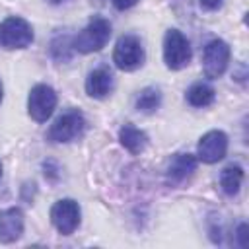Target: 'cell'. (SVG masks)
Segmentation results:
<instances>
[{
    "label": "cell",
    "instance_id": "13",
    "mask_svg": "<svg viewBox=\"0 0 249 249\" xmlns=\"http://www.w3.org/2000/svg\"><path fill=\"white\" fill-rule=\"evenodd\" d=\"M119 140L130 154H140L148 144V134L132 124H124L119 130Z\"/></svg>",
    "mask_w": 249,
    "mask_h": 249
},
{
    "label": "cell",
    "instance_id": "15",
    "mask_svg": "<svg viewBox=\"0 0 249 249\" xmlns=\"http://www.w3.org/2000/svg\"><path fill=\"white\" fill-rule=\"evenodd\" d=\"M216 97V91L210 84H204V82H196L189 88L187 91V101L193 105V107H208Z\"/></svg>",
    "mask_w": 249,
    "mask_h": 249
},
{
    "label": "cell",
    "instance_id": "10",
    "mask_svg": "<svg viewBox=\"0 0 249 249\" xmlns=\"http://www.w3.org/2000/svg\"><path fill=\"white\" fill-rule=\"evenodd\" d=\"M23 233V212L18 206L0 210V243H14Z\"/></svg>",
    "mask_w": 249,
    "mask_h": 249
},
{
    "label": "cell",
    "instance_id": "2",
    "mask_svg": "<svg viewBox=\"0 0 249 249\" xmlns=\"http://www.w3.org/2000/svg\"><path fill=\"white\" fill-rule=\"evenodd\" d=\"M146 60V53L142 47V41L136 35H123L119 37L115 49H113V62L123 72H132L140 68Z\"/></svg>",
    "mask_w": 249,
    "mask_h": 249
},
{
    "label": "cell",
    "instance_id": "17",
    "mask_svg": "<svg viewBox=\"0 0 249 249\" xmlns=\"http://www.w3.org/2000/svg\"><path fill=\"white\" fill-rule=\"evenodd\" d=\"M70 49H74V47H72V43H70V39H68L66 35H62V37H56V39L53 41L51 53H53L54 60L64 62V60H68V58H70Z\"/></svg>",
    "mask_w": 249,
    "mask_h": 249
},
{
    "label": "cell",
    "instance_id": "16",
    "mask_svg": "<svg viewBox=\"0 0 249 249\" xmlns=\"http://www.w3.org/2000/svg\"><path fill=\"white\" fill-rule=\"evenodd\" d=\"M160 103H161V93L154 86L144 88L136 97V109L142 113H154L160 107Z\"/></svg>",
    "mask_w": 249,
    "mask_h": 249
},
{
    "label": "cell",
    "instance_id": "6",
    "mask_svg": "<svg viewBox=\"0 0 249 249\" xmlns=\"http://www.w3.org/2000/svg\"><path fill=\"white\" fill-rule=\"evenodd\" d=\"M56 107V93L47 84H37L31 88L27 97V113L33 121L45 123Z\"/></svg>",
    "mask_w": 249,
    "mask_h": 249
},
{
    "label": "cell",
    "instance_id": "7",
    "mask_svg": "<svg viewBox=\"0 0 249 249\" xmlns=\"http://www.w3.org/2000/svg\"><path fill=\"white\" fill-rule=\"evenodd\" d=\"M84 126H86L84 115L78 109H72V111H66L64 115H60L51 124L47 136H49L51 142H58V144L70 142V140H74V138H78L82 134Z\"/></svg>",
    "mask_w": 249,
    "mask_h": 249
},
{
    "label": "cell",
    "instance_id": "8",
    "mask_svg": "<svg viewBox=\"0 0 249 249\" xmlns=\"http://www.w3.org/2000/svg\"><path fill=\"white\" fill-rule=\"evenodd\" d=\"M51 222L62 235L74 233L80 226V204L74 198L56 200L51 208Z\"/></svg>",
    "mask_w": 249,
    "mask_h": 249
},
{
    "label": "cell",
    "instance_id": "21",
    "mask_svg": "<svg viewBox=\"0 0 249 249\" xmlns=\"http://www.w3.org/2000/svg\"><path fill=\"white\" fill-rule=\"evenodd\" d=\"M2 97H4V86H2V80H0V103H2Z\"/></svg>",
    "mask_w": 249,
    "mask_h": 249
},
{
    "label": "cell",
    "instance_id": "18",
    "mask_svg": "<svg viewBox=\"0 0 249 249\" xmlns=\"http://www.w3.org/2000/svg\"><path fill=\"white\" fill-rule=\"evenodd\" d=\"M198 4L204 10H218L224 4V0H198Z\"/></svg>",
    "mask_w": 249,
    "mask_h": 249
},
{
    "label": "cell",
    "instance_id": "22",
    "mask_svg": "<svg viewBox=\"0 0 249 249\" xmlns=\"http://www.w3.org/2000/svg\"><path fill=\"white\" fill-rule=\"evenodd\" d=\"M51 4H62V2H66V0H49Z\"/></svg>",
    "mask_w": 249,
    "mask_h": 249
},
{
    "label": "cell",
    "instance_id": "14",
    "mask_svg": "<svg viewBox=\"0 0 249 249\" xmlns=\"http://www.w3.org/2000/svg\"><path fill=\"white\" fill-rule=\"evenodd\" d=\"M241 183H243V167L241 165L231 163V165H228V167L222 169V173H220V185H222V191L226 195H230V196L237 195Z\"/></svg>",
    "mask_w": 249,
    "mask_h": 249
},
{
    "label": "cell",
    "instance_id": "20",
    "mask_svg": "<svg viewBox=\"0 0 249 249\" xmlns=\"http://www.w3.org/2000/svg\"><path fill=\"white\" fill-rule=\"evenodd\" d=\"M136 2H138V0H113V4H115L117 10H128V8H132Z\"/></svg>",
    "mask_w": 249,
    "mask_h": 249
},
{
    "label": "cell",
    "instance_id": "9",
    "mask_svg": "<svg viewBox=\"0 0 249 249\" xmlns=\"http://www.w3.org/2000/svg\"><path fill=\"white\" fill-rule=\"evenodd\" d=\"M228 152V136L222 130H208L200 136L196 146V156L202 163H216Z\"/></svg>",
    "mask_w": 249,
    "mask_h": 249
},
{
    "label": "cell",
    "instance_id": "4",
    "mask_svg": "<svg viewBox=\"0 0 249 249\" xmlns=\"http://www.w3.org/2000/svg\"><path fill=\"white\" fill-rule=\"evenodd\" d=\"M33 43V27L19 16H10L0 23V45L6 49H25Z\"/></svg>",
    "mask_w": 249,
    "mask_h": 249
},
{
    "label": "cell",
    "instance_id": "11",
    "mask_svg": "<svg viewBox=\"0 0 249 249\" xmlns=\"http://www.w3.org/2000/svg\"><path fill=\"white\" fill-rule=\"evenodd\" d=\"M113 89V74L109 68L105 66H99L95 70H91L86 78V91L89 97H95V99H103L111 93Z\"/></svg>",
    "mask_w": 249,
    "mask_h": 249
},
{
    "label": "cell",
    "instance_id": "5",
    "mask_svg": "<svg viewBox=\"0 0 249 249\" xmlns=\"http://www.w3.org/2000/svg\"><path fill=\"white\" fill-rule=\"evenodd\" d=\"M230 56H231L230 45L222 39H212L204 47V53H202V70L206 78L210 80L220 78L230 64Z\"/></svg>",
    "mask_w": 249,
    "mask_h": 249
},
{
    "label": "cell",
    "instance_id": "3",
    "mask_svg": "<svg viewBox=\"0 0 249 249\" xmlns=\"http://www.w3.org/2000/svg\"><path fill=\"white\" fill-rule=\"evenodd\" d=\"M193 58L191 43L179 29H167L163 37V60L169 70L185 68Z\"/></svg>",
    "mask_w": 249,
    "mask_h": 249
},
{
    "label": "cell",
    "instance_id": "1",
    "mask_svg": "<svg viewBox=\"0 0 249 249\" xmlns=\"http://www.w3.org/2000/svg\"><path fill=\"white\" fill-rule=\"evenodd\" d=\"M111 37V23L105 18H93L72 41L74 51L89 54L101 51Z\"/></svg>",
    "mask_w": 249,
    "mask_h": 249
},
{
    "label": "cell",
    "instance_id": "19",
    "mask_svg": "<svg viewBox=\"0 0 249 249\" xmlns=\"http://www.w3.org/2000/svg\"><path fill=\"white\" fill-rule=\"evenodd\" d=\"M237 239L241 247H247V224H239L237 228Z\"/></svg>",
    "mask_w": 249,
    "mask_h": 249
},
{
    "label": "cell",
    "instance_id": "12",
    "mask_svg": "<svg viewBox=\"0 0 249 249\" xmlns=\"http://www.w3.org/2000/svg\"><path fill=\"white\" fill-rule=\"evenodd\" d=\"M196 169V158L193 154H175V158L169 161L167 167V183L179 185L185 179H189Z\"/></svg>",
    "mask_w": 249,
    "mask_h": 249
},
{
    "label": "cell",
    "instance_id": "23",
    "mask_svg": "<svg viewBox=\"0 0 249 249\" xmlns=\"http://www.w3.org/2000/svg\"><path fill=\"white\" fill-rule=\"evenodd\" d=\"M0 177H2V163H0Z\"/></svg>",
    "mask_w": 249,
    "mask_h": 249
}]
</instances>
